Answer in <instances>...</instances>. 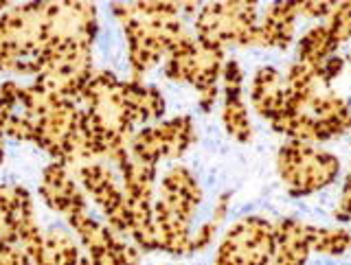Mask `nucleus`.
<instances>
[{
	"mask_svg": "<svg viewBox=\"0 0 351 265\" xmlns=\"http://www.w3.org/2000/svg\"><path fill=\"white\" fill-rule=\"evenodd\" d=\"M283 77L288 101L270 123L277 134L314 145L351 131V105L321 79L316 66L294 62Z\"/></svg>",
	"mask_w": 351,
	"mask_h": 265,
	"instance_id": "1",
	"label": "nucleus"
},
{
	"mask_svg": "<svg viewBox=\"0 0 351 265\" xmlns=\"http://www.w3.org/2000/svg\"><path fill=\"white\" fill-rule=\"evenodd\" d=\"M180 9L182 3H112V14L128 40L130 81H141L186 36Z\"/></svg>",
	"mask_w": 351,
	"mask_h": 265,
	"instance_id": "2",
	"label": "nucleus"
},
{
	"mask_svg": "<svg viewBox=\"0 0 351 265\" xmlns=\"http://www.w3.org/2000/svg\"><path fill=\"white\" fill-rule=\"evenodd\" d=\"M80 103L86 110L99 160L104 158L119 169L130 156V140L134 136V121L121 97V79L110 71H95Z\"/></svg>",
	"mask_w": 351,
	"mask_h": 265,
	"instance_id": "3",
	"label": "nucleus"
},
{
	"mask_svg": "<svg viewBox=\"0 0 351 265\" xmlns=\"http://www.w3.org/2000/svg\"><path fill=\"white\" fill-rule=\"evenodd\" d=\"M53 7L27 3L0 14V73L38 75L42 53L55 40Z\"/></svg>",
	"mask_w": 351,
	"mask_h": 265,
	"instance_id": "4",
	"label": "nucleus"
},
{
	"mask_svg": "<svg viewBox=\"0 0 351 265\" xmlns=\"http://www.w3.org/2000/svg\"><path fill=\"white\" fill-rule=\"evenodd\" d=\"M226 64L224 49L197 40L191 33L176 42L165 58V77L178 84H189L200 97L202 112H211L217 101V86Z\"/></svg>",
	"mask_w": 351,
	"mask_h": 265,
	"instance_id": "5",
	"label": "nucleus"
},
{
	"mask_svg": "<svg viewBox=\"0 0 351 265\" xmlns=\"http://www.w3.org/2000/svg\"><path fill=\"white\" fill-rule=\"evenodd\" d=\"M93 44L75 38H55L42 53L36 84L80 103L84 88L95 75Z\"/></svg>",
	"mask_w": 351,
	"mask_h": 265,
	"instance_id": "6",
	"label": "nucleus"
},
{
	"mask_svg": "<svg viewBox=\"0 0 351 265\" xmlns=\"http://www.w3.org/2000/svg\"><path fill=\"white\" fill-rule=\"evenodd\" d=\"M277 171L290 195L305 197L334 184L340 173V160L312 142L288 140L279 147Z\"/></svg>",
	"mask_w": 351,
	"mask_h": 265,
	"instance_id": "7",
	"label": "nucleus"
},
{
	"mask_svg": "<svg viewBox=\"0 0 351 265\" xmlns=\"http://www.w3.org/2000/svg\"><path fill=\"white\" fill-rule=\"evenodd\" d=\"M259 5L230 0V3H206L197 9L193 36L206 44L224 49H248V40L259 25Z\"/></svg>",
	"mask_w": 351,
	"mask_h": 265,
	"instance_id": "8",
	"label": "nucleus"
},
{
	"mask_svg": "<svg viewBox=\"0 0 351 265\" xmlns=\"http://www.w3.org/2000/svg\"><path fill=\"white\" fill-rule=\"evenodd\" d=\"M121 180H123V200L128 211V237L134 239V244L154 252V228H152V211H154V191H156V175L158 167L138 162L132 156L119 167Z\"/></svg>",
	"mask_w": 351,
	"mask_h": 265,
	"instance_id": "9",
	"label": "nucleus"
},
{
	"mask_svg": "<svg viewBox=\"0 0 351 265\" xmlns=\"http://www.w3.org/2000/svg\"><path fill=\"white\" fill-rule=\"evenodd\" d=\"M0 239L20 246L38 265L44 233L38 226L33 197L20 184H0Z\"/></svg>",
	"mask_w": 351,
	"mask_h": 265,
	"instance_id": "10",
	"label": "nucleus"
},
{
	"mask_svg": "<svg viewBox=\"0 0 351 265\" xmlns=\"http://www.w3.org/2000/svg\"><path fill=\"white\" fill-rule=\"evenodd\" d=\"M195 142V123L189 114H180L156 125L134 131L130 140V156L158 167L160 160H176Z\"/></svg>",
	"mask_w": 351,
	"mask_h": 265,
	"instance_id": "11",
	"label": "nucleus"
},
{
	"mask_svg": "<svg viewBox=\"0 0 351 265\" xmlns=\"http://www.w3.org/2000/svg\"><path fill=\"white\" fill-rule=\"evenodd\" d=\"M274 255V222L250 215L228 230L213 265H268Z\"/></svg>",
	"mask_w": 351,
	"mask_h": 265,
	"instance_id": "12",
	"label": "nucleus"
},
{
	"mask_svg": "<svg viewBox=\"0 0 351 265\" xmlns=\"http://www.w3.org/2000/svg\"><path fill=\"white\" fill-rule=\"evenodd\" d=\"M77 180L82 182L86 193L93 197V202L108 219V228L114 230V233L128 235V211L123 189H121L114 171L101 160H95L77 169Z\"/></svg>",
	"mask_w": 351,
	"mask_h": 265,
	"instance_id": "13",
	"label": "nucleus"
},
{
	"mask_svg": "<svg viewBox=\"0 0 351 265\" xmlns=\"http://www.w3.org/2000/svg\"><path fill=\"white\" fill-rule=\"evenodd\" d=\"M40 197L44 200L51 211L60 213L66 222H71L77 215L86 213V195L82 186H77L75 178L69 173V169L60 162L47 164L40 180Z\"/></svg>",
	"mask_w": 351,
	"mask_h": 265,
	"instance_id": "14",
	"label": "nucleus"
},
{
	"mask_svg": "<svg viewBox=\"0 0 351 265\" xmlns=\"http://www.w3.org/2000/svg\"><path fill=\"white\" fill-rule=\"evenodd\" d=\"M224 84V105H222V123L230 138L239 142L252 140V125L248 116V108L244 101V73L237 60H228L224 64L222 79Z\"/></svg>",
	"mask_w": 351,
	"mask_h": 265,
	"instance_id": "15",
	"label": "nucleus"
},
{
	"mask_svg": "<svg viewBox=\"0 0 351 265\" xmlns=\"http://www.w3.org/2000/svg\"><path fill=\"white\" fill-rule=\"evenodd\" d=\"M158 202L167 208L171 215L191 224V219L197 213V206L202 202V189L189 169L176 164V167H171L162 175Z\"/></svg>",
	"mask_w": 351,
	"mask_h": 265,
	"instance_id": "16",
	"label": "nucleus"
},
{
	"mask_svg": "<svg viewBox=\"0 0 351 265\" xmlns=\"http://www.w3.org/2000/svg\"><path fill=\"white\" fill-rule=\"evenodd\" d=\"M0 131L5 138L22 142H33L36 138V123H33L27 86L18 81L0 84Z\"/></svg>",
	"mask_w": 351,
	"mask_h": 265,
	"instance_id": "17",
	"label": "nucleus"
},
{
	"mask_svg": "<svg viewBox=\"0 0 351 265\" xmlns=\"http://www.w3.org/2000/svg\"><path fill=\"white\" fill-rule=\"evenodd\" d=\"M296 9L294 3H274L268 7L263 22L252 31L248 40V49H288L294 38L296 27Z\"/></svg>",
	"mask_w": 351,
	"mask_h": 265,
	"instance_id": "18",
	"label": "nucleus"
},
{
	"mask_svg": "<svg viewBox=\"0 0 351 265\" xmlns=\"http://www.w3.org/2000/svg\"><path fill=\"white\" fill-rule=\"evenodd\" d=\"M250 101L255 112L268 123L283 112L288 90H285V77L274 66H261L255 73L250 86Z\"/></svg>",
	"mask_w": 351,
	"mask_h": 265,
	"instance_id": "19",
	"label": "nucleus"
},
{
	"mask_svg": "<svg viewBox=\"0 0 351 265\" xmlns=\"http://www.w3.org/2000/svg\"><path fill=\"white\" fill-rule=\"evenodd\" d=\"M310 255L305 222L288 217L274 224V255L268 265H305Z\"/></svg>",
	"mask_w": 351,
	"mask_h": 265,
	"instance_id": "20",
	"label": "nucleus"
},
{
	"mask_svg": "<svg viewBox=\"0 0 351 265\" xmlns=\"http://www.w3.org/2000/svg\"><path fill=\"white\" fill-rule=\"evenodd\" d=\"M121 97H123V103L132 121H134V125L149 123V121H158L160 123L165 110H167L158 88L143 81H121Z\"/></svg>",
	"mask_w": 351,
	"mask_h": 265,
	"instance_id": "21",
	"label": "nucleus"
},
{
	"mask_svg": "<svg viewBox=\"0 0 351 265\" xmlns=\"http://www.w3.org/2000/svg\"><path fill=\"white\" fill-rule=\"evenodd\" d=\"M338 51V42L332 38V33L327 31L325 25H316L305 31V36L299 40L296 47V62L318 66L325 60L334 58Z\"/></svg>",
	"mask_w": 351,
	"mask_h": 265,
	"instance_id": "22",
	"label": "nucleus"
},
{
	"mask_svg": "<svg viewBox=\"0 0 351 265\" xmlns=\"http://www.w3.org/2000/svg\"><path fill=\"white\" fill-rule=\"evenodd\" d=\"M80 261H82L80 248H77L69 233H64L60 228H53L44 233L42 255L38 265H77Z\"/></svg>",
	"mask_w": 351,
	"mask_h": 265,
	"instance_id": "23",
	"label": "nucleus"
},
{
	"mask_svg": "<svg viewBox=\"0 0 351 265\" xmlns=\"http://www.w3.org/2000/svg\"><path fill=\"white\" fill-rule=\"evenodd\" d=\"M307 239H310V250L316 252V255L340 257L351 250V233L345 228H325L307 224Z\"/></svg>",
	"mask_w": 351,
	"mask_h": 265,
	"instance_id": "24",
	"label": "nucleus"
},
{
	"mask_svg": "<svg viewBox=\"0 0 351 265\" xmlns=\"http://www.w3.org/2000/svg\"><path fill=\"white\" fill-rule=\"evenodd\" d=\"M228 204H230V193H222V195H219V200H217V204H215V208H213L211 219H208V222H204V224L191 235L189 250H186V255H195V252H202L204 248L211 246V241H213L215 235H217V228L222 226V222L226 219Z\"/></svg>",
	"mask_w": 351,
	"mask_h": 265,
	"instance_id": "25",
	"label": "nucleus"
},
{
	"mask_svg": "<svg viewBox=\"0 0 351 265\" xmlns=\"http://www.w3.org/2000/svg\"><path fill=\"white\" fill-rule=\"evenodd\" d=\"M323 25L332 33V38L343 47L345 42L351 40V3H336L332 14L325 18Z\"/></svg>",
	"mask_w": 351,
	"mask_h": 265,
	"instance_id": "26",
	"label": "nucleus"
},
{
	"mask_svg": "<svg viewBox=\"0 0 351 265\" xmlns=\"http://www.w3.org/2000/svg\"><path fill=\"white\" fill-rule=\"evenodd\" d=\"M0 265H33V261L20 246L0 239Z\"/></svg>",
	"mask_w": 351,
	"mask_h": 265,
	"instance_id": "27",
	"label": "nucleus"
},
{
	"mask_svg": "<svg viewBox=\"0 0 351 265\" xmlns=\"http://www.w3.org/2000/svg\"><path fill=\"white\" fill-rule=\"evenodd\" d=\"M336 3H323V0H303V3H294V9H296V16H307V18H327L332 14Z\"/></svg>",
	"mask_w": 351,
	"mask_h": 265,
	"instance_id": "28",
	"label": "nucleus"
},
{
	"mask_svg": "<svg viewBox=\"0 0 351 265\" xmlns=\"http://www.w3.org/2000/svg\"><path fill=\"white\" fill-rule=\"evenodd\" d=\"M336 217L351 219V169H349L345 184H343V193H340V204L336 208Z\"/></svg>",
	"mask_w": 351,
	"mask_h": 265,
	"instance_id": "29",
	"label": "nucleus"
},
{
	"mask_svg": "<svg viewBox=\"0 0 351 265\" xmlns=\"http://www.w3.org/2000/svg\"><path fill=\"white\" fill-rule=\"evenodd\" d=\"M3 140H5V136H3V131H0V164H3V160H5V145H3Z\"/></svg>",
	"mask_w": 351,
	"mask_h": 265,
	"instance_id": "30",
	"label": "nucleus"
},
{
	"mask_svg": "<svg viewBox=\"0 0 351 265\" xmlns=\"http://www.w3.org/2000/svg\"><path fill=\"white\" fill-rule=\"evenodd\" d=\"M77 265H93L90 261H88V257H82V261L80 263H77Z\"/></svg>",
	"mask_w": 351,
	"mask_h": 265,
	"instance_id": "31",
	"label": "nucleus"
},
{
	"mask_svg": "<svg viewBox=\"0 0 351 265\" xmlns=\"http://www.w3.org/2000/svg\"><path fill=\"white\" fill-rule=\"evenodd\" d=\"M14 5H9V3H0V11H5V9H11Z\"/></svg>",
	"mask_w": 351,
	"mask_h": 265,
	"instance_id": "32",
	"label": "nucleus"
},
{
	"mask_svg": "<svg viewBox=\"0 0 351 265\" xmlns=\"http://www.w3.org/2000/svg\"><path fill=\"white\" fill-rule=\"evenodd\" d=\"M345 62H349V66H351V55H349V58H347V60H345Z\"/></svg>",
	"mask_w": 351,
	"mask_h": 265,
	"instance_id": "33",
	"label": "nucleus"
}]
</instances>
